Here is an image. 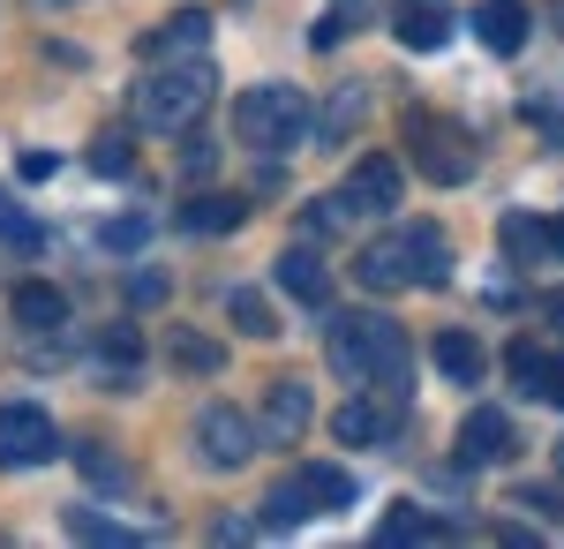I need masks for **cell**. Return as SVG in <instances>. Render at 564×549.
Instances as JSON below:
<instances>
[{
	"mask_svg": "<svg viewBox=\"0 0 564 549\" xmlns=\"http://www.w3.org/2000/svg\"><path fill=\"white\" fill-rule=\"evenodd\" d=\"M369 8H377V0H339V23H347V31H361V15H369Z\"/></svg>",
	"mask_w": 564,
	"mask_h": 549,
	"instance_id": "cell-36",
	"label": "cell"
},
{
	"mask_svg": "<svg viewBox=\"0 0 564 549\" xmlns=\"http://www.w3.org/2000/svg\"><path fill=\"white\" fill-rule=\"evenodd\" d=\"M354 279H361L369 294H399V287H444V279H452V241H444V226H430V218L391 226V234H377L369 249L354 256Z\"/></svg>",
	"mask_w": 564,
	"mask_h": 549,
	"instance_id": "cell-2",
	"label": "cell"
},
{
	"mask_svg": "<svg viewBox=\"0 0 564 549\" xmlns=\"http://www.w3.org/2000/svg\"><path fill=\"white\" fill-rule=\"evenodd\" d=\"M90 166H98V173H129L135 166V159H129V136H121V128H106V136L90 143Z\"/></svg>",
	"mask_w": 564,
	"mask_h": 549,
	"instance_id": "cell-32",
	"label": "cell"
},
{
	"mask_svg": "<svg viewBox=\"0 0 564 549\" xmlns=\"http://www.w3.org/2000/svg\"><path fill=\"white\" fill-rule=\"evenodd\" d=\"M166 362H174V369H188V377H212L226 354H218L204 332H181V324H166Z\"/></svg>",
	"mask_w": 564,
	"mask_h": 549,
	"instance_id": "cell-23",
	"label": "cell"
},
{
	"mask_svg": "<svg viewBox=\"0 0 564 549\" xmlns=\"http://www.w3.org/2000/svg\"><path fill=\"white\" fill-rule=\"evenodd\" d=\"M241 218H249L241 196H188V204H181V226H188V234H234Z\"/></svg>",
	"mask_w": 564,
	"mask_h": 549,
	"instance_id": "cell-19",
	"label": "cell"
},
{
	"mask_svg": "<svg viewBox=\"0 0 564 549\" xmlns=\"http://www.w3.org/2000/svg\"><path fill=\"white\" fill-rule=\"evenodd\" d=\"M339 204H347L354 218H391L399 204H406V173H399V159H391V151L354 159V173L339 181Z\"/></svg>",
	"mask_w": 564,
	"mask_h": 549,
	"instance_id": "cell-7",
	"label": "cell"
},
{
	"mask_svg": "<svg viewBox=\"0 0 564 549\" xmlns=\"http://www.w3.org/2000/svg\"><path fill=\"white\" fill-rule=\"evenodd\" d=\"M204 45H212V15L204 8H181V15H166V31L143 39V61H196Z\"/></svg>",
	"mask_w": 564,
	"mask_h": 549,
	"instance_id": "cell-13",
	"label": "cell"
},
{
	"mask_svg": "<svg viewBox=\"0 0 564 549\" xmlns=\"http://www.w3.org/2000/svg\"><path fill=\"white\" fill-rule=\"evenodd\" d=\"M98 369H113V384H129L143 369V332L135 324H106L98 332Z\"/></svg>",
	"mask_w": 564,
	"mask_h": 549,
	"instance_id": "cell-21",
	"label": "cell"
},
{
	"mask_svg": "<svg viewBox=\"0 0 564 549\" xmlns=\"http://www.w3.org/2000/svg\"><path fill=\"white\" fill-rule=\"evenodd\" d=\"M76 466H84V482H98V489H121L129 482V466L113 460L106 444H76Z\"/></svg>",
	"mask_w": 564,
	"mask_h": 549,
	"instance_id": "cell-30",
	"label": "cell"
},
{
	"mask_svg": "<svg viewBox=\"0 0 564 549\" xmlns=\"http://www.w3.org/2000/svg\"><path fill=\"white\" fill-rule=\"evenodd\" d=\"M212 61L196 53V61H151V76L135 84V121L159 128V136H188V128L212 114Z\"/></svg>",
	"mask_w": 564,
	"mask_h": 549,
	"instance_id": "cell-3",
	"label": "cell"
},
{
	"mask_svg": "<svg viewBox=\"0 0 564 549\" xmlns=\"http://www.w3.org/2000/svg\"><path fill=\"white\" fill-rule=\"evenodd\" d=\"M324 362L347 384H384L399 399H414V354H406V332L391 324L384 309H347L332 316V338H324Z\"/></svg>",
	"mask_w": 564,
	"mask_h": 549,
	"instance_id": "cell-1",
	"label": "cell"
},
{
	"mask_svg": "<svg viewBox=\"0 0 564 549\" xmlns=\"http://www.w3.org/2000/svg\"><path fill=\"white\" fill-rule=\"evenodd\" d=\"M505 369H512V384H520L527 399H550V377H557V362H550V354H542V346H512V354H505Z\"/></svg>",
	"mask_w": 564,
	"mask_h": 549,
	"instance_id": "cell-25",
	"label": "cell"
},
{
	"mask_svg": "<svg viewBox=\"0 0 564 549\" xmlns=\"http://www.w3.org/2000/svg\"><path fill=\"white\" fill-rule=\"evenodd\" d=\"M143 241H151V218H143V212H129V218L106 226V249H113V256H135Z\"/></svg>",
	"mask_w": 564,
	"mask_h": 549,
	"instance_id": "cell-31",
	"label": "cell"
},
{
	"mask_svg": "<svg viewBox=\"0 0 564 549\" xmlns=\"http://www.w3.org/2000/svg\"><path fill=\"white\" fill-rule=\"evenodd\" d=\"M399 422H406V399L384 391V384H361L347 407L332 415V437H339V444H361V452H377V444L399 437Z\"/></svg>",
	"mask_w": 564,
	"mask_h": 549,
	"instance_id": "cell-6",
	"label": "cell"
},
{
	"mask_svg": "<svg viewBox=\"0 0 564 549\" xmlns=\"http://www.w3.org/2000/svg\"><path fill=\"white\" fill-rule=\"evenodd\" d=\"M497 241H505V256H512V263H564L557 226H542V218H527V212H505V218H497Z\"/></svg>",
	"mask_w": 564,
	"mask_h": 549,
	"instance_id": "cell-12",
	"label": "cell"
},
{
	"mask_svg": "<svg viewBox=\"0 0 564 549\" xmlns=\"http://www.w3.org/2000/svg\"><path fill=\"white\" fill-rule=\"evenodd\" d=\"M129 301H166V279H159V271H135V279H129Z\"/></svg>",
	"mask_w": 564,
	"mask_h": 549,
	"instance_id": "cell-34",
	"label": "cell"
},
{
	"mask_svg": "<svg viewBox=\"0 0 564 549\" xmlns=\"http://www.w3.org/2000/svg\"><path fill=\"white\" fill-rule=\"evenodd\" d=\"M68 535H76V542H106V549L143 542L135 527H121V519H106V512H90V505H68Z\"/></svg>",
	"mask_w": 564,
	"mask_h": 549,
	"instance_id": "cell-26",
	"label": "cell"
},
{
	"mask_svg": "<svg viewBox=\"0 0 564 549\" xmlns=\"http://www.w3.org/2000/svg\"><path fill=\"white\" fill-rule=\"evenodd\" d=\"M557 31H564V0H557Z\"/></svg>",
	"mask_w": 564,
	"mask_h": 549,
	"instance_id": "cell-38",
	"label": "cell"
},
{
	"mask_svg": "<svg viewBox=\"0 0 564 549\" xmlns=\"http://www.w3.org/2000/svg\"><path fill=\"white\" fill-rule=\"evenodd\" d=\"M53 452H61L53 415L31 407V399H8V407H0V466H45Z\"/></svg>",
	"mask_w": 564,
	"mask_h": 549,
	"instance_id": "cell-9",
	"label": "cell"
},
{
	"mask_svg": "<svg viewBox=\"0 0 564 549\" xmlns=\"http://www.w3.org/2000/svg\"><path fill=\"white\" fill-rule=\"evenodd\" d=\"M316 422V399L302 377H271L263 391V444H302V429Z\"/></svg>",
	"mask_w": 564,
	"mask_h": 549,
	"instance_id": "cell-10",
	"label": "cell"
},
{
	"mask_svg": "<svg viewBox=\"0 0 564 549\" xmlns=\"http://www.w3.org/2000/svg\"><path fill=\"white\" fill-rule=\"evenodd\" d=\"M226 316H234V332H249V338L279 332V324H271V301H263L257 287H234V294H226Z\"/></svg>",
	"mask_w": 564,
	"mask_h": 549,
	"instance_id": "cell-28",
	"label": "cell"
},
{
	"mask_svg": "<svg viewBox=\"0 0 564 549\" xmlns=\"http://www.w3.org/2000/svg\"><path fill=\"white\" fill-rule=\"evenodd\" d=\"M302 519H316V505H308L302 474H286V482L263 497V535H286V527H302Z\"/></svg>",
	"mask_w": 564,
	"mask_h": 549,
	"instance_id": "cell-22",
	"label": "cell"
},
{
	"mask_svg": "<svg viewBox=\"0 0 564 549\" xmlns=\"http://www.w3.org/2000/svg\"><path fill=\"white\" fill-rule=\"evenodd\" d=\"M542 316H550V332L564 338V287H550V294H542Z\"/></svg>",
	"mask_w": 564,
	"mask_h": 549,
	"instance_id": "cell-35",
	"label": "cell"
},
{
	"mask_svg": "<svg viewBox=\"0 0 564 549\" xmlns=\"http://www.w3.org/2000/svg\"><path fill=\"white\" fill-rule=\"evenodd\" d=\"M361 114H369V90L339 84L332 98H324V114H316V143H347L354 128H361Z\"/></svg>",
	"mask_w": 564,
	"mask_h": 549,
	"instance_id": "cell-18",
	"label": "cell"
},
{
	"mask_svg": "<svg viewBox=\"0 0 564 549\" xmlns=\"http://www.w3.org/2000/svg\"><path fill=\"white\" fill-rule=\"evenodd\" d=\"M391 31H399L406 53H436V45L452 39V8H444V0H399Z\"/></svg>",
	"mask_w": 564,
	"mask_h": 549,
	"instance_id": "cell-15",
	"label": "cell"
},
{
	"mask_svg": "<svg viewBox=\"0 0 564 549\" xmlns=\"http://www.w3.org/2000/svg\"><path fill=\"white\" fill-rule=\"evenodd\" d=\"M459 460H467V466L512 460V422H505V407H475V415L459 422Z\"/></svg>",
	"mask_w": 564,
	"mask_h": 549,
	"instance_id": "cell-11",
	"label": "cell"
},
{
	"mask_svg": "<svg viewBox=\"0 0 564 549\" xmlns=\"http://www.w3.org/2000/svg\"><path fill=\"white\" fill-rule=\"evenodd\" d=\"M436 369H444L452 384H481L489 354H481V338H475V332H444V338H436Z\"/></svg>",
	"mask_w": 564,
	"mask_h": 549,
	"instance_id": "cell-20",
	"label": "cell"
},
{
	"mask_svg": "<svg viewBox=\"0 0 564 549\" xmlns=\"http://www.w3.org/2000/svg\"><path fill=\"white\" fill-rule=\"evenodd\" d=\"M467 23H475V39L489 45V53H520L527 45V8L520 0H481Z\"/></svg>",
	"mask_w": 564,
	"mask_h": 549,
	"instance_id": "cell-16",
	"label": "cell"
},
{
	"mask_svg": "<svg viewBox=\"0 0 564 549\" xmlns=\"http://www.w3.org/2000/svg\"><path fill=\"white\" fill-rule=\"evenodd\" d=\"M550 407H564V362H557V377H550Z\"/></svg>",
	"mask_w": 564,
	"mask_h": 549,
	"instance_id": "cell-37",
	"label": "cell"
},
{
	"mask_svg": "<svg viewBox=\"0 0 564 549\" xmlns=\"http://www.w3.org/2000/svg\"><path fill=\"white\" fill-rule=\"evenodd\" d=\"M406 159L430 173L436 189H459L475 173V143H467V128L436 121V114H406Z\"/></svg>",
	"mask_w": 564,
	"mask_h": 549,
	"instance_id": "cell-5",
	"label": "cell"
},
{
	"mask_svg": "<svg viewBox=\"0 0 564 549\" xmlns=\"http://www.w3.org/2000/svg\"><path fill=\"white\" fill-rule=\"evenodd\" d=\"M0 241H15V249H45V226L23 212V204H15L8 189H0Z\"/></svg>",
	"mask_w": 564,
	"mask_h": 549,
	"instance_id": "cell-29",
	"label": "cell"
},
{
	"mask_svg": "<svg viewBox=\"0 0 564 549\" xmlns=\"http://www.w3.org/2000/svg\"><path fill=\"white\" fill-rule=\"evenodd\" d=\"M8 309H15L23 332H61V324H68V294H61V287H39V279H23V287L8 294Z\"/></svg>",
	"mask_w": 564,
	"mask_h": 549,
	"instance_id": "cell-17",
	"label": "cell"
},
{
	"mask_svg": "<svg viewBox=\"0 0 564 549\" xmlns=\"http://www.w3.org/2000/svg\"><path fill=\"white\" fill-rule=\"evenodd\" d=\"M302 489L316 512H347L354 505V474L347 466H302Z\"/></svg>",
	"mask_w": 564,
	"mask_h": 549,
	"instance_id": "cell-24",
	"label": "cell"
},
{
	"mask_svg": "<svg viewBox=\"0 0 564 549\" xmlns=\"http://www.w3.org/2000/svg\"><path fill=\"white\" fill-rule=\"evenodd\" d=\"M257 444H263L257 422H249L241 407H226V399H212V407L196 415V452H204V466H226V474H234V466L257 460Z\"/></svg>",
	"mask_w": 564,
	"mask_h": 549,
	"instance_id": "cell-8",
	"label": "cell"
},
{
	"mask_svg": "<svg viewBox=\"0 0 564 549\" xmlns=\"http://www.w3.org/2000/svg\"><path fill=\"white\" fill-rule=\"evenodd\" d=\"M271 279L302 301V309H332V271H324V256H316V249H286L279 263H271Z\"/></svg>",
	"mask_w": 564,
	"mask_h": 549,
	"instance_id": "cell-14",
	"label": "cell"
},
{
	"mask_svg": "<svg viewBox=\"0 0 564 549\" xmlns=\"http://www.w3.org/2000/svg\"><path fill=\"white\" fill-rule=\"evenodd\" d=\"M444 535H452V527L430 519V512H414V505H399L384 527H377V542H444Z\"/></svg>",
	"mask_w": 564,
	"mask_h": 549,
	"instance_id": "cell-27",
	"label": "cell"
},
{
	"mask_svg": "<svg viewBox=\"0 0 564 549\" xmlns=\"http://www.w3.org/2000/svg\"><path fill=\"white\" fill-rule=\"evenodd\" d=\"M557 474H564V444H557Z\"/></svg>",
	"mask_w": 564,
	"mask_h": 549,
	"instance_id": "cell-39",
	"label": "cell"
},
{
	"mask_svg": "<svg viewBox=\"0 0 564 549\" xmlns=\"http://www.w3.org/2000/svg\"><path fill=\"white\" fill-rule=\"evenodd\" d=\"M234 136L263 151V159H279V151H294L308 136V98L294 84H257L234 98Z\"/></svg>",
	"mask_w": 564,
	"mask_h": 549,
	"instance_id": "cell-4",
	"label": "cell"
},
{
	"mask_svg": "<svg viewBox=\"0 0 564 549\" xmlns=\"http://www.w3.org/2000/svg\"><path fill=\"white\" fill-rule=\"evenodd\" d=\"M512 505H527L534 519H564V497H557V489H520Z\"/></svg>",
	"mask_w": 564,
	"mask_h": 549,
	"instance_id": "cell-33",
	"label": "cell"
}]
</instances>
